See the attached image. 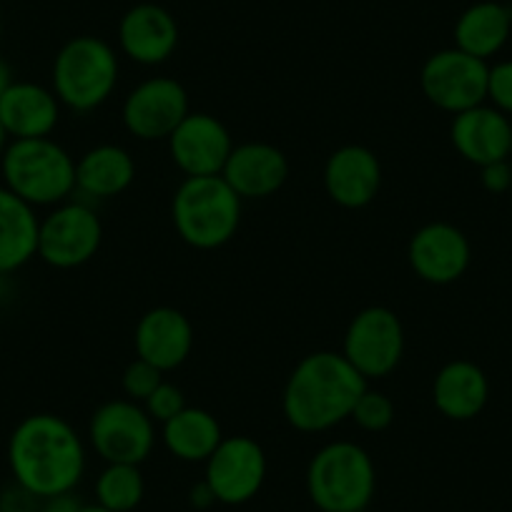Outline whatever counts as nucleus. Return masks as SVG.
I'll list each match as a JSON object with an SVG mask.
<instances>
[{
	"mask_svg": "<svg viewBox=\"0 0 512 512\" xmlns=\"http://www.w3.org/2000/svg\"><path fill=\"white\" fill-rule=\"evenodd\" d=\"M13 482L38 500L73 492L86 475V445L76 427L51 412L28 415L8 437Z\"/></svg>",
	"mask_w": 512,
	"mask_h": 512,
	"instance_id": "f257e3e1",
	"label": "nucleus"
},
{
	"mask_svg": "<svg viewBox=\"0 0 512 512\" xmlns=\"http://www.w3.org/2000/svg\"><path fill=\"white\" fill-rule=\"evenodd\" d=\"M369 384L342 352H312L299 359L284 384L282 412L297 432L319 435L352 417Z\"/></svg>",
	"mask_w": 512,
	"mask_h": 512,
	"instance_id": "f03ea898",
	"label": "nucleus"
},
{
	"mask_svg": "<svg viewBox=\"0 0 512 512\" xmlns=\"http://www.w3.org/2000/svg\"><path fill=\"white\" fill-rule=\"evenodd\" d=\"M241 204L224 176H184L171 199V221L191 249L214 251L239 231Z\"/></svg>",
	"mask_w": 512,
	"mask_h": 512,
	"instance_id": "7ed1b4c3",
	"label": "nucleus"
},
{
	"mask_svg": "<svg viewBox=\"0 0 512 512\" xmlns=\"http://www.w3.org/2000/svg\"><path fill=\"white\" fill-rule=\"evenodd\" d=\"M0 176L3 186L33 209H53L76 194V159L51 136L8 141Z\"/></svg>",
	"mask_w": 512,
	"mask_h": 512,
	"instance_id": "20e7f679",
	"label": "nucleus"
},
{
	"mask_svg": "<svg viewBox=\"0 0 512 512\" xmlns=\"http://www.w3.org/2000/svg\"><path fill=\"white\" fill-rule=\"evenodd\" d=\"M374 492H377V470L369 452L357 442H329L309 460L307 495L317 510H367Z\"/></svg>",
	"mask_w": 512,
	"mask_h": 512,
	"instance_id": "39448f33",
	"label": "nucleus"
},
{
	"mask_svg": "<svg viewBox=\"0 0 512 512\" xmlns=\"http://www.w3.org/2000/svg\"><path fill=\"white\" fill-rule=\"evenodd\" d=\"M118 56L103 38L76 36L53 58L51 88L61 106L76 113L101 108L118 86Z\"/></svg>",
	"mask_w": 512,
	"mask_h": 512,
	"instance_id": "423d86ee",
	"label": "nucleus"
},
{
	"mask_svg": "<svg viewBox=\"0 0 512 512\" xmlns=\"http://www.w3.org/2000/svg\"><path fill=\"white\" fill-rule=\"evenodd\" d=\"M103 244L101 216L86 199H68L53 206L38 229V259L53 269H78Z\"/></svg>",
	"mask_w": 512,
	"mask_h": 512,
	"instance_id": "0eeeda50",
	"label": "nucleus"
},
{
	"mask_svg": "<svg viewBox=\"0 0 512 512\" xmlns=\"http://www.w3.org/2000/svg\"><path fill=\"white\" fill-rule=\"evenodd\" d=\"M88 442L106 465H141L154 452L156 422L139 402L108 400L91 415Z\"/></svg>",
	"mask_w": 512,
	"mask_h": 512,
	"instance_id": "6e6552de",
	"label": "nucleus"
},
{
	"mask_svg": "<svg viewBox=\"0 0 512 512\" xmlns=\"http://www.w3.org/2000/svg\"><path fill=\"white\" fill-rule=\"evenodd\" d=\"M342 354L364 379H382L400 367L405 357V327L387 307L357 312L344 332Z\"/></svg>",
	"mask_w": 512,
	"mask_h": 512,
	"instance_id": "1a4fd4ad",
	"label": "nucleus"
},
{
	"mask_svg": "<svg viewBox=\"0 0 512 512\" xmlns=\"http://www.w3.org/2000/svg\"><path fill=\"white\" fill-rule=\"evenodd\" d=\"M487 73V61H480L460 48H445L425 61L420 86L432 106L457 116L467 108L487 103Z\"/></svg>",
	"mask_w": 512,
	"mask_h": 512,
	"instance_id": "9d476101",
	"label": "nucleus"
},
{
	"mask_svg": "<svg viewBox=\"0 0 512 512\" xmlns=\"http://www.w3.org/2000/svg\"><path fill=\"white\" fill-rule=\"evenodd\" d=\"M204 482L221 505H244L254 500L267 480V452L246 435L224 437L204 462Z\"/></svg>",
	"mask_w": 512,
	"mask_h": 512,
	"instance_id": "9b49d317",
	"label": "nucleus"
},
{
	"mask_svg": "<svg viewBox=\"0 0 512 512\" xmlns=\"http://www.w3.org/2000/svg\"><path fill=\"white\" fill-rule=\"evenodd\" d=\"M191 113L189 93L176 78L154 76L131 88L121 106L126 131L139 141H169Z\"/></svg>",
	"mask_w": 512,
	"mask_h": 512,
	"instance_id": "f8f14e48",
	"label": "nucleus"
},
{
	"mask_svg": "<svg viewBox=\"0 0 512 512\" xmlns=\"http://www.w3.org/2000/svg\"><path fill=\"white\" fill-rule=\"evenodd\" d=\"M472 259V246L465 231L447 221H432L412 234L407 262L412 272L427 284L447 287L465 277Z\"/></svg>",
	"mask_w": 512,
	"mask_h": 512,
	"instance_id": "ddd939ff",
	"label": "nucleus"
},
{
	"mask_svg": "<svg viewBox=\"0 0 512 512\" xmlns=\"http://www.w3.org/2000/svg\"><path fill=\"white\" fill-rule=\"evenodd\" d=\"M231 151L229 128L204 111H191L169 136L171 161L184 176H221Z\"/></svg>",
	"mask_w": 512,
	"mask_h": 512,
	"instance_id": "4468645a",
	"label": "nucleus"
},
{
	"mask_svg": "<svg viewBox=\"0 0 512 512\" xmlns=\"http://www.w3.org/2000/svg\"><path fill=\"white\" fill-rule=\"evenodd\" d=\"M450 141L457 154L477 169L512 156V118L490 103L457 113L450 126Z\"/></svg>",
	"mask_w": 512,
	"mask_h": 512,
	"instance_id": "2eb2a0df",
	"label": "nucleus"
},
{
	"mask_svg": "<svg viewBox=\"0 0 512 512\" xmlns=\"http://www.w3.org/2000/svg\"><path fill=\"white\" fill-rule=\"evenodd\" d=\"M118 46L139 66H161L179 48L176 18L156 3L134 6L118 23Z\"/></svg>",
	"mask_w": 512,
	"mask_h": 512,
	"instance_id": "dca6fc26",
	"label": "nucleus"
},
{
	"mask_svg": "<svg viewBox=\"0 0 512 512\" xmlns=\"http://www.w3.org/2000/svg\"><path fill=\"white\" fill-rule=\"evenodd\" d=\"M324 189L342 209H364L382 189V164L367 146L349 144L332 151L324 164Z\"/></svg>",
	"mask_w": 512,
	"mask_h": 512,
	"instance_id": "f3484780",
	"label": "nucleus"
},
{
	"mask_svg": "<svg viewBox=\"0 0 512 512\" xmlns=\"http://www.w3.org/2000/svg\"><path fill=\"white\" fill-rule=\"evenodd\" d=\"M134 347L136 357L166 374L189 359L194 349V324L181 309L154 307L136 322Z\"/></svg>",
	"mask_w": 512,
	"mask_h": 512,
	"instance_id": "a211bd4d",
	"label": "nucleus"
},
{
	"mask_svg": "<svg viewBox=\"0 0 512 512\" xmlns=\"http://www.w3.org/2000/svg\"><path fill=\"white\" fill-rule=\"evenodd\" d=\"M221 176L239 194L241 201L269 199L287 184L289 159L277 146L249 141V144L234 146Z\"/></svg>",
	"mask_w": 512,
	"mask_h": 512,
	"instance_id": "6ab92c4d",
	"label": "nucleus"
},
{
	"mask_svg": "<svg viewBox=\"0 0 512 512\" xmlns=\"http://www.w3.org/2000/svg\"><path fill=\"white\" fill-rule=\"evenodd\" d=\"M61 121V101L53 88L16 81L0 98V126L11 141L48 139Z\"/></svg>",
	"mask_w": 512,
	"mask_h": 512,
	"instance_id": "aec40b11",
	"label": "nucleus"
},
{
	"mask_svg": "<svg viewBox=\"0 0 512 512\" xmlns=\"http://www.w3.org/2000/svg\"><path fill=\"white\" fill-rule=\"evenodd\" d=\"M490 400V382L482 367L467 359H452L432 382V402L452 422L475 420Z\"/></svg>",
	"mask_w": 512,
	"mask_h": 512,
	"instance_id": "412c9836",
	"label": "nucleus"
},
{
	"mask_svg": "<svg viewBox=\"0 0 512 512\" xmlns=\"http://www.w3.org/2000/svg\"><path fill=\"white\" fill-rule=\"evenodd\" d=\"M136 179V161L123 146L101 144L76 161V194L86 201L116 199Z\"/></svg>",
	"mask_w": 512,
	"mask_h": 512,
	"instance_id": "4be33fe9",
	"label": "nucleus"
},
{
	"mask_svg": "<svg viewBox=\"0 0 512 512\" xmlns=\"http://www.w3.org/2000/svg\"><path fill=\"white\" fill-rule=\"evenodd\" d=\"M38 229L41 219L36 209L0 186V277L18 272L36 259Z\"/></svg>",
	"mask_w": 512,
	"mask_h": 512,
	"instance_id": "5701e85b",
	"label": "nucleus"
},
{
	"mask_svg": "<svg viewBox=\"0 0 512 512\" xmlns=\"http://www.w3.org/2000/svg\"><path fill=\"white\" fill-rule=\"evenodd\" d=\"M512 11L495 0H482L467 8L455 23V48L487 61L510 41Z\"/></svg>",
	"mask_w": 512,
	"mask_h": 512,
	"instance_id": "b1692460",
	"label": "nucleus"
},
{
	"mask_svg": "<svg viewBox=\"0 0 512 512\" xmlns=\"http://www.w3.org/2000/svg\"><path fill=\"white\" fill-rule=\"evenodd\" d=\"M224 432L209 410L189 407L161 425V442L181 462H206L221 445Z\"/></svg>",
	"mask_w": 512,
	"mask_h": 512,
	"instance_id": "393cba45",
	"label": "nucleus"
},
{
	"mask_svg": "<svg viewBox=\"0 0 512 512\" xmlns=\"http://www.w3.org/2000/svg\"><path fill=\"white\" fill-rule=\"evenodd\" d=\"M146 480L141 465H106L96 477V502L113 512H134L144 502Z\"/></svg>",
	"mask_w": 512,
	"mask_h": 512,
	"instance_id": "a878e982",
	"label": "nucleus"
},
{
	"mask_svg": "<svg viewBox=\"0 0 512 512\" xmlns=\"http://www.w3.org/2000/svg\"><path fill=\"white\" fill-rule=\"evenodd\" d=\"M349 420H354V425L362 427L364 432H384L395 422V402L384 392L367 387L354 405Z\"/></svg>",
	"mask_w": 512,
	"mask_h": 512,
	"instance_id": "bb28decb",
	"label": "nucleus"
},
{
	"mask_svg": "<svg viewBox=\"0 0 512 512\" xmlns=\"http://www.w3.org/2000/svg\"><path fill=\"white\" fill-rule=\"evenodd\" d=\"M161 382H164V372L156 369L154 364L146 362V359L136 357L134 362L123 369L121 390L123 395H126V400L144 405L151 397V392H154Z\"/></svg>",
	"mask_w": 512,
	"mask_h": 512,
	"instance_id": "cd10ccee",
	"label": "nucleus"
},
{
	"mask_svg": "<svg viewBox=\"0 0 512 512\" xmlns=\"http://www.w3.org/2000/svg\"><path fill=\"white\" fill-rule=\"evenodd\" d=\"M184 407H186L184 390H181V387H176V384L166 382V379L159 384V387H156L154 392H151L149 400L144 402V410L149 412V417L156 422V425H164V422H169L171 417L179 415Z\"/></svg>",
	"mask_w": 512,
	"mask_h": 512,
	"instance_id": "c85d7f7f",
	"label": "nucleus"
},
{
	"mask_svg": "<svg viewBox=\"0 0 512 512\" xmlns=\"http://www.w3.org/2000/svg\"><path fill=\"white\" fill-rule=\"evenodd\" d=\"M487 103L512 118V61H500L487 73Z\"/></svg>",
	"mask_w": 512,
	"mask_h": 512,
	"instance_id": "c756f323",
	"label": "nucleus"
},
{
	"mask_svg": "<svg viewBox=\"0 0 512 512\" xmlns=\"http://www.w3.org/2000/svg\"><path fill=\"white\" fill-rule=\"evenodd\" d=\"M480 181L490 194H510L512 189V166L510 159L495 161L480 169Z\"/></svg>",
	"mask_w": 512,
	"mask_h": 512,
	"instance_id": "7c9ffc66",
	"label": "nucleus"
},
{
	"mask_svg": "<svg viewBox=\"0 0 512 512\" xmlns=\"http://www.w3.org/2000/svg\"><path fill=\"white\" fill-rule=\"evenodd\" d=\"M38 507L41 500L16 482L0 490V512H38Z\"/></svg>",
	"mask_w": 512,
	"mask_h": 512,
	"instance_id": "2f4dec72",
	"label": "nucleus"
},
{
	"mask_svg": "<svg viewBox=\"0 0 512 512\" xmlns=\"http://www.w3.org/2000/svg\"><path fill=\"white\" fill-rule=\"evenodd\" d=\"M83 502L73 492H61V495L43 497L38 512H81Z\"/></svg>",
	"mask_w": 512,
	"mask_h": 512,
	"instance_id": "473e14b6",
	"label": "nucleus"
},
{
	"mask_svg": "<svg viewBox=\"0 0 512 512\" xmlns=\"http://www.w3.org/2000/svg\"><path fill=\"white\" fill-rule=\"evenodd\" d=\"M189 502L191 507H196V510H209L211 505H216V497L214 492H211V487L201 480L189 490Z\"/></svg>",
	"mask_w": 512,
	"mask_h": 512,
	"instance_id": "72a5a7b5",
	"label": "nucleus"
},
{
	"mask_svg": "<svg viewBox=\"0 0 512 512\" xmlns=\"http://www.w3.org/2000/svg\"><path fill=\"white\" fill-rule=\"evenodd\" d=\"M13 83H16V78H13L11 63H8L6 58H0V98H3V93H6Z\"/></svg>",
	"mask_w": 512,
	"mask_h": 512,
	"instance_id": "f704fd0d",
	"label": "nucleus"
},
{
	"mask_svg": "<svg viewBox=\"0 0 512 512\" xmlns=\"http://www.w3.org/2000/svg\"><path fill=\"white\" fill-rule=\"evenodd\" d=\"M81 512H113V510H108V507L98 505V502H93V505H86V502H83Z\"/></svg>",
	"mask_w": 512,
	"mask_h": 512,
	"instance_id": "c9c22d12",
	"label": "nucleus"
},
{
	"mask_svg": "<svg viewBox=\"0 0 512 512\" xmlns=\"http://www.w3.org/2000/svg\"><path fill=\"white\" fill-rule=\"evenodd\" d=\"M8 134L6 131H3V126H0V156H3V151H6V146H8Z\"/></svg>",
	"mask_w": 512,
	"mask_h": 512,
	"instance_id": "e433bc0d",
	"label": "nucleus"
},
{
	"mask_svg": "<svg viewBox=\"0 0 512 512\" xmlns=\"http://www.w3.org/2000/svg\"><path fill=\"white\" fill-rule=\"evenodd\" d=\"M357 512H369V510H357Z\"/></svg>",
	"mask_w": 512,
	"mask_h": 512,
	"instance_id": "4c0bfd02",
	"label": "nucleus"
},
{
	"mask_svg": "<svg viewBox=\"0 0 512 512\" xmlns=\"http://www.w3.org/2000/svg\"><path fill=\"white\" fill-rule=\"evenodd\" d=\"M510 196H512V189H510Z\"/></svg>",
	"mask_w": 512,
	"mask_h": 512,
	"instance_id": "58836bf2",
	"label": "nucleus"
}]
</instances>
